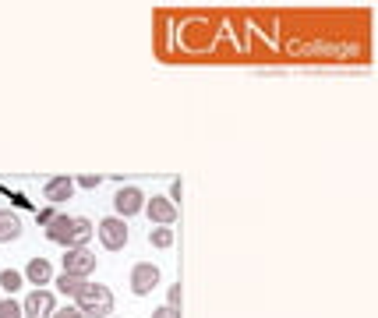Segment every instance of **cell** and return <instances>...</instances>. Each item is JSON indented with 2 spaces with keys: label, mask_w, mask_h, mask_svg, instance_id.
I'll use <instances>...</instances> for the list:
<instances>
[{
  "label": "cell",
  "mask_w": 378,
  "mask_h": 318,
  "mask_svg": "<svg viewBox=\"0 0 378 318\" xmlns=\"http://www.w3.org/2000/svg\"><path fill=\"white\" fill-rule=\"evenodd\" d=\"M75 308L82 311V318H110V311H113V294H110V286L88 283L85 290L75 297Z\"/></svg>",
  "instance_id": "6da1fadb"
},
{
  "label": "cell",
  "mask_w": 378,
  "mask_h": 318,
  "mask_svg": "<svg viewBox=\"0 0 378 318\" xmlns=\"http://www.w3.org/2000/svg\"><path fill=\"white\" fill-rule=\"evenodd\" d=\"M96 234H100V244H103L106 251H124V247H128V241H131L128 219H120V216H106V219H100Z\"/></svg>",
  "instance_id": "7a4b0ae2"
},
{
  "label": "cell",
  "mask_w": 378,
  "mask_h": 318,
  "mask_svg": "<svg viewBox=\"0 0 378 318\" xmlns=\"http://www.w3.org/2000/svg\"><path fill=\"white\" fill-rule=\"evenodd\" d=\"M160 279H163V272H160V265H155V262H135L131 265V294L135 297L152 294L155 286H160Z\"/></svg>",
  "instance_id": "3957f363"
},
{
  "label": "cell",
  "mask_w": 378,
  "mask_h": 318,
  "mask_svg": "<svg viewBox=\"0 0 378 318\" xmlns=\"http://www.w3.org/2000/svg\"><path fill=\"white\" fill-rule=\"evenodd\" d=\"M113 209L120 219H128V216H138L145 209V191L138 184H124L117 187V195H113Z\"/></svg>",
  "instance_id": "277c9868"
},
{
  "label": "cell",
  "mask_w": 378,
  "mask_h": 318,
  "mask_svg": "<svg viewBox=\"0 0 378 318\" xmlns=\"http://www.w3.org/2000/svg\"><path fill=\"white\" fill-rule=\"evenodd\" d=\"M64 272L68 276H82V279H88L92 272H96V254H92L88 247H64Z\"/></svg>",
  "instance_id": "5b68a950"
},
{
  "label": "cell",
  "mask_w": 378,
  "mask_h": 318,
  "mask_svg": "<svg viewBox=\"0 0 378 318\" xmlns=\"http://www.w3.org/2000/svg\"><path fill=\"white\" fill-rule=\"evenodd\" d=\"M142 212L149 216V223H155V227H173V219H177V205H173L167 195L145 198V209H142Z\"/></svg>",
  "instance_id": "8992f818"
},
{
  "label": "cell",
  "mask_w": 378,
  "mask_h": 318,
  "mask_svg": "<svg viewBox=\"0 0 378 318\" xmlns=\"http://www.w3.org/2000/svg\"><path fill=\"white\" fill-rule=\"evenodd\" d=\"M53 311H57V301H53L50 290H43V286H36V290L21 301V315L25 318H50Z\"/></svg>",
  "instance_id": "52a82bcc"
},
{
  "label": "cell",
  "mask_w": 378,
  "mask_h": 318,
  "mask_svg": "<svg viewBox=\"0 0 378 318\" xmlns=\"http://www.w3.org/2000/svg\"><path fill=\"white\" fill-rule=\"evenodd\" d=\"M46 237L60 247H71V230H75V216H64V212H57L53 223H46Z\"/></svg>",
  "instance_id": "ba28073f"
},
{
  "label": "cell",
  "mask_w": 378,
  "mask_h": 318,
  "mask_svg": "<svg viewBox=\"0 0 378 318\" xmlns=\"http://www.w3.org/2000/svg\"><path fill=\"white\" fill-rule=\"evenodd\" d=\"M43 195H46V202H53V205L71 202V195H75V177H50V180L43 184Z\"/></svg>",
  "instance_id": "9c48e42d"
},
{
  "label": "cell",
  "mask_w": 378,
  "mask_h": 318,
  "mask_svg": "<svg viewBox=\"0 0 378 318\" xmlns=\"http://www.w3.org/2000/svg\"><path fill=\"white\" fill-rule=\"evenodd\" d=\"M21 237V216L11 209H0V244H11Z\"/></svg>",
  "instance_id": "30bf717a"
},
{
  "label": "cell",
  "mask_w": 378,
  "mask_h": 318,
  "mask_svg": "<svg viewBox=\"0 0 378 318\" xmlns=\"http://www.w3.org/2000/svg\"><path fill=\"white\" fill-rule=\"evenodd\" d=\"M28 283H36V286H46V283H53V265L46 262V259H32L25 265V272H21Z\"/></svg>",
  "instance_id": "8fae6325"
},
{
  "label": "cell",
  "mask_w": 378,
  "mask_h": 318,
  "mask_svg": "<svg viewBox=\"0 0 378 318\" xmlns=\"http://www.w3.org/2000/svg\"><path fill=\"white\" fill-rule=\"evenodd\" d=\"M53 286L64 297H78L85 286H88V279H82V276H68V272H60V276H53Z\"/></svg>",
  "instance_id": "7c38bea8"
},
{
  "label": "cell",
  "mask_w": 378,
  "mask_h": 318,
  "mask_svg": "<svg viewBox=\"0 0 378 318\" xmlns=\"http://www.w3.org/2000/svg\"><path fill=\"white\" fill-rule=\"evenodd\" d=\"M96 237V227H92V219L85 216H75V230H71V247H88V241Z\"/></svg>",
  "instance_id": "4fadbf2b"
},
{
  "label": "cell",
  "mask_w": 378,
  "mask_h": 318,
  "mask_svg": "<svg viewBox=\"0 0 378 318\" xmlns=\"http://www.w3.org/2000/svg\"><path fill=\"white\" fill-rule=\"evenodd\" d=\"M149 244L160 247V251L173 247V227H152V230H149Z\"/></svg>",
  "instance_id": "5bb4252c"
},
{
  "label": "cell",
  "mask_w": 378,
  "mask_h": 318,
  "mask_svg": "<svg viewBox=\"0 0 378 318\" xmlns=\"http://www.w3.org/2000/svg\"><path fill=\"white\" fill-rule=\"evenodd\" d=\"M21 283H25V276L18 272V269H4V272H0V290H21Z\"/></svg>",
  "instance_id": "9a60e30c"
},
{
  "label": "cell",
  "mask_w": 378,
  "mask_h": 318,
  "mask_svg": "<svg viewBox=\"0 0 378 318\" xmlns=\"http://www.w3.org/2000/svg\"><path fill=\"white\" fill-rule=\"evenodd\" d=\"M0 318H25L21 315V304L15 297H4V301H0Z\"/></svg>",
  "instance_id": "2e32d148"
},
{
  "label": "cell",
  "mask_w": 378,
  "mask_h": 318,
  "mask_svg": "<svg viewBox=\"0 0 378 318\" xmlns=\"http://www.w3.org/2000/svg\"><path fill=\"white\" fill-rule=\"evenodd\" d=\"M100 184H103V177H96V174H85V177L75 180V187H88V191H92V187H100Z\"/></svg>",
  "instance_id": "e0dca14e"
},
{
  "label": "cell",
  "mask_w": 378,
  "mask_h": 318,
  "mask_svg": "<svg viewBox=\"0 0 378 318\" xmlns=\"http://www.w3.org/2000/svg\"><path fill=\"white\" fill-rule=\"evenodd\" d=\"M50 318H82V311H78L75 304H68V308H57Z\"/></svg>",
  "instance_id": "ac0fdd59"
},
{
  "label": "cell",
  "mask_w": 378,
  "mask_h": 318,
  "mask_svg": "<svg viewBox=\"0 0 378 318\" xmlns=\"http://www.w3.org/2000/svg\"><path fill=\"white\" fill-rule=\"evenodd\" d=\"M152 318H180V308L163 304V308H155V311H152Z\"/></svg>",
  "instance_id": "d6986e66"
},
{
  "label": "cell",
  "mask_w": 378,
  "mask_h": 318,
  "mask_svg": "<svg viewBox=\"0 0 378 318\" xmlns=\"http://www.w3.org/2000/svg\"><path fill=\"white\" fill-rule=\"evenodd\" d=\"M167 304L170 308H180V283H173L170 290H167Z\"/></svg>",
  "instance_id": "ffe728a7"
},
{
  "label": "cell",
  "mask_w": 378,
  "mask_h": 318,
  "mask_svg": "<svg viewBox=\"0 0 378 318\" xmlns=\"http://www.w3.org/2000/svg\"><path fill=\"white\" fill-rule=\"evenodd\" d=\"M53 216H57V209H53V205H50V209H39V216H36V219H39V227H46V223H53Z\"/></svg>",
  "instance_id": "44dd1931"
},
{
  "label": "cell",
  "mask_w": 378,
  "mask_h": 318,
  "mask_svg": "<svg viewBox=\"0 0 378 318\" xmlns=\"http://www.w3.org/2000/svg\"><path fill=\"white\" fill-rule=\"evenodd\" d=\"M167 198H170V202H180V180L170 184V195H167Z\"/></svg>",
  "instance_id": "7402d4cb"
}]
</instances>
